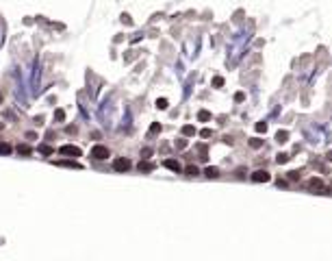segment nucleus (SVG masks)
Returning <instances> with one entry per match:
<instances>
[{
  "label": "nucleus",
  "mask_w": 332,
  "mask_h": 261,
  "mask_svg": "<svg viewBox=\"0 0 332 261\" xmlns=\"http://www.w3.org/2000/svg\"><path fill=\"white\" fill-rule=\"evenodd\" d=\"M91 157L96 159V161L107 159V157H109V148H107V146H100V144H98V146H93V148H91Z\"/></svg>",
  "instance_id": "nucleus-1"
},
{
  "label": "nucleus",
  "mask_w": 332,
  "mask_h": 261,
  "mask_svg": "<svg viewBox=\"0 0 332 261\" xmlns=\"http://www.w3.org/2000/svg\"><path fill=\"white\" fill-rule=\"evenodd\" d=\"M59 152L65 154V157H80V148H78V146H72V144H68V146H61Z\"/></svg>",
  "instance_id": "nucleus-2"
},
{
  "label": "nucleus",
  "mask_w": 332,
  "mask_h": 261,
  "mask_svg": "<svg viewBox=\"0 0 332 261\" xmlns=\"http://www.w3.org/2000/svg\"><path fill=\"white\" fill-rule=\"evenodd\" d=\"M269 179H272V176H269V172H265V170H256L252 174V181L254 183H267Z\"/></svg>",
  "instance_id": "nucleus-3"
},
{
  "label": "nucleus",
  "mask_w": 332,
  "mask_h": 261,
  "mask_svg": "<svg viewBox=\"0 0 332 261\" xmlns=\"http://www.w3.org/2000/svg\"><path fill=\"white\" fill-rule=\"evenodd\" d=\"M130 161L128 159H115V163H113V170H117V172H126V170H130Z\"/></svg>",
  "instance_id": "nucleus-4"
},
{
  "label": "nucleus",
  "mask_w": 332,
  "mask_h": 261,
  "mask_svg": "<svg viewBox=\"0 0 332 261\" xmlns=\"http://www.w3.org/2000/svg\"><path fill=\"white\" fill-rule=\"evenodd\" d=\"M308 187H311V189H317V194H323V189H326L321 179H311L308 181Z\"/></svg>",
  "instance_id": "nucleus-5"
},
{
  "label": "nucleus",
  "mask_w": 332,
  "mask_h": 261,
  "mask_svg": "<svg viewBox=\"0 0 332 261\" xmlns=\"http://www.w3.org/2000/svg\"><path fill=\"white\" fill-rule=\"evenodd\" d=\"M163 165H165V168H167V170L180 172V163H178V161H174V159H165V161H163Z\"/></svg>",
  "instance_id": "nucleus-6"
},
{
  "label": "nucleus",
  "mask_w": 332,
  "mask_h": 261,
  "mask_svg": "<svg viewBox=\"0 0 332 261\" xmlns=\"http://www.w3.org/2000/svg\"><path fill=\"white\" fill-rule=\"evenodd\" d=\"M204 174H206L208 179H217V176H219V170L217 168H206V170H204Z\"/></svg>",
  "instance_id": "nucleus-7"
},
{
  "label": "nucleus",
  "mask_w": 332,
  "mask_h": 261,
  "mask_svg": "<svg viewBox=\"0 0 332 261\" xmlns=\"http://www.w3.org/2000/svg\"><path fill=\"white\" fill-rule=\"evenodd\" d=\"M287 137H289V133H287V131H278V133H276V139H278L280 144H284Z\"/></svg>",
  "instance_id": "nucleus-8"
},
{
  "label": "nucleus",
  "mask_w": 332,
  "mask_h": 261,
  "mask_svg": "<svg viewBox=\"0 0 332 261\" xmlns=\"http://www.w3.org/2000/svg\"><path fill=\"white\" fill-rule=\"evenodd\" d=\"M57 165H65V168H80L76 161H57Z\"/></svg>",
  "instance_id": "nucleus-9"
},
{
  "label": "nucleus",
  "mask_w": 332,
  "mask_h": 261,
  "mask_svg": "<svg viewBox=\"0 0 332 261\" xmlns=\"http://www.w3.org/2000/svg\"><path fill=\"white\" fill-rule=\"evenodd\" d=\"M152 168H154V165L148 163V161H141V163H139V170H141V172H150Z\"/></svg>",
  "instance_id": "nucleus-10"
},
{
  "label": "nucleus",
  "mask_w": 332,
  "mask_h": 261,
  "mask_svg": "<svg viewBox=\"0 0 332 261\" xmlns=\"http://www.w3.org/2000/svg\"><path fill=\"white\" fill-rule=\"evenodd\" d=\"M182 135H187V137H191V135H196V129H193V126H189L187 124L185 129H182Z\"/></svg>",
  "instance_id": "nucleus-11"
},
{
  "label": "nucleus",
  "mask_w": 332,
  "mask_h": 261,
  "mask_svg": "<svg viewBox=\"0 0 332 261\" xmlns=\"http://www.w3.org/2000/svg\"><path fill=\"white\" fill-rule=\"evenodd\" d=\"M198 120H200V122L211 120V113H208V111H200V113H198Z\"/></svg>",
  "instance_id": "nucleus-12"
},
{
  "label": "nucleus",
  "mask_w": 332,
  "mask_h": 261,
  "mask_svg": "<svg viewBox=\"0 0 332 261\" xmlns=\"http://www.w3.org/2000/svg\"><path fill=\"white\" fill-rule=\"evenodd\" d=\"M187 174H189V176H198V174H200V170H198L196 165H189V168H187Z\"/></svg>",
  "instance_id": "nucleus-13"
},
{
  "label": "nucleus",
  "mask_w": 332,
  "mask_h": 261,
  "mask_svg": "<svg viewBox=\"0 0 332 261\" xmlns=\"http://www.w3.org/2000/svg\"><path fill=\"white\" fill-rule=\"evenodd\" d=\"M11 152V146L9 144H0V154H9Z\"/></svg>",
  "instance_id": "nucleus-14"
},
{
  "label": "nucleus",
  "mask_w": 332,
  "mask_h": 261,
  "mask_svg": "<svg viewBox=\"0 0 332 261\" xmlns=\"http://www.w3.org/2000/svg\"><path fill=\"white\" fill-rule=\"evenodd\" d=\"M156 107L159 109H167V100H165V98H159V100H156Z\"/></svg>",
  "instance_id": "nucleus-15"
},
{
  "label": "nucleus",
  "mask_w": 332,
  "mask_h": 261,
  "mask_svg": "<svg viewBox=\"0 0 332 261\" xmlns=\"http://www.w3.org/2000/svg\"><path fill=\"white\" fill-rule=\"evenodd\" d=\"M287 161H289V154H287V152H280L278 154V163H287Z\"/></svg>",
  "instance_id": "nucleus-16"
},
{
  "label": "nucleus",
  "mask_w": 332,
  "mask_h": 261,
  "mask_svg": "<svg viewBox=\"0 0 332 261\" xmlns=\"http://www.w3.org/2000/svg\"><path fill=\"white\" fill-rule=\"evenodd\" d=\"M224 85V79H221V76H215L213 79V87H221Z\"/></svg>",
  "instance_id": "nucleus-17"
},
{
  "label": "nucleus",
  "mask_w": 332,
  "mask_h": 261,
  "mask_svg": "<svg viewBox=\"0 0 332 261\" xmlns=\"http://www.w3.org/2000/svg\"><path fill=\"white\" fill-rule=\"evenodd\" d=\"M18 152L20 154H31V148L28 146H18Z\"/></svg>",
  "instance_id": "nucleus-18"
},
{
  "label": "nucleus",
  "mask_w": 332,
  "mask_h": 261,
  "mask_svg": "<svg viewBox=\"0 0 332 261\" xmlns=\"http://www.w3.org/2000/svg\"><path fill=\"white\" fill-rule=\"evenodd\" d=\"M256 131L258 133H265V131H267V124H265V122H258V124H256Z\"/></svg>",
  "instance_id": "nucleus-19"
},
{
  "label": "nucleus",
  "mask_w": 332,
  "mask_h": 261,
  "mask_svg": "<svg viewBox=\"0 0 332 261\" xmlns=\"http://www.w3.org/2000/svg\"><path fill=\"white\" fill-rule=\"evenodd\" d=\"M250 146H252V148H261L263 142H261V139H250Z\"/></svg>",
  "instance_id": "nucleus-20"
},
{
  "label": "nucleus",
  "mask_w": 332,
  "mask_h": 261,
  "mask_svg": "<svg viewBox=\"0 0 332 261\" xmlns=\"http://www.w3.org/2000/svg\"><path fill=\"white\" fill-rule=\"evenodd\" d=\"M39 152H43V154H52V148H50V146H39Z\"/></svg>",
  "instance_id": "nucleus-21"
},
{
  "label": "nucleus",
  "mask_w": 332,
  "mask_h": 261,
  "mask_svg": "<svg viewBox=\"0 0 332 261\" xmlns=\"http://www.w3.org/2000/svg\"><path fill=\"white\" fill-rule=\"evenodd\" d=\"M54 118H57L59 122H61V120H63V118H65V113H63V109H57V113H54Z\"/></svg>",
  "instance_id": "nucleus-22"
},
{
  "label": "nucleus",
  "mask_w": 332,
  "mask_h": 261,
  "mask_svg": "<svg viewBox=\"0 0 332 261\" xmlns=\"http://www.w3.org/2000/svg\"><path fill=\"white\" fill-rule=\"evenodd\" d=\"M159 131H161V124H152L150 126V133H159Z\"/></svg>",
  "instance_id": "nucleus-23"
},
{
  "label": "nucleus",
  "mask_w": 332,
  "mask_h": 261,
  "mask_svg": "<svg viewBox=\"0 0 332 261\" xmlns=\"http://www.w3.org/2000/svg\"><path fill=\"white\" fill-rule=\"evenodd\" d=\"M243 98H245V94H243V92H239V94H235V100H239V102H241V100H243Z\"/></svg>",
  "instance_id": "nucleus-24"
},
{
  "label": "nucleus",
  "mask_w": 332,
  "mask_h": 261,
  "mask_svg": "<svg viewBox=\"0 0 332 261\" xmlns=\"http://www.w3.org/2000/svg\"><path fill=\"white\" fill-rule=\"evenodd\" d=\"M200 135H202V137H211V131H208V129H204V131L200 133Z\"/></svg>",
  "instance_id": "nucleus-25"
}]
</instances>
